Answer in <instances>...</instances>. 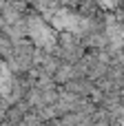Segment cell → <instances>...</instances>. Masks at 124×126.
Segmentation results:
<instances>
[{
	"label": "cell",
	"instance_id": "6da1fadb",
	"mask_svg": "<svg viewBox=\"0 0 124 126\" xmlns=\"http://www.w3.org/2000/svg\"><path fill=\"white\" fill-rule=\"evenodd\" d=\"M53 27L55 29H64V31H71V33H80L87 24H84V18H80L78 13H71L67 9L58 11L53 16Z\"/></svg>",
	"mask_w": 124,
	"mask_h": 126
},
{
	"label": "cell",
	"instance_id": "7a4b0ae2",
	"mask_svg": "<svg viewBox=\"0 0 124 126\" xmlns=\"http://www.w3.org/2000/svg\"><path fill=\"white\" fill-rule=\"evenodd\" d=\"M29 33H31V38L38 42V44H42V47H51L53 44V31L44 24V22H40V20H31V24H29Z\"/></svg>",
	"mask_w": 124,
	"mask_h": 126
},
{
	"label": "cell",
	"instance_id": "3957f363",
	"mask_svg": "<svg viewBox=\"0 0 124 126\" xmlns=\"http://www.w3.org/2000/svg\"><path fill=\"white\" fill-rule=\"evenodd\" d=\"M98 2H100L104 9H113V7L118 4V0H98Z\"/></svg>",
	"mask_w": 124,
	"mask_h": 126
}]
</instances>
